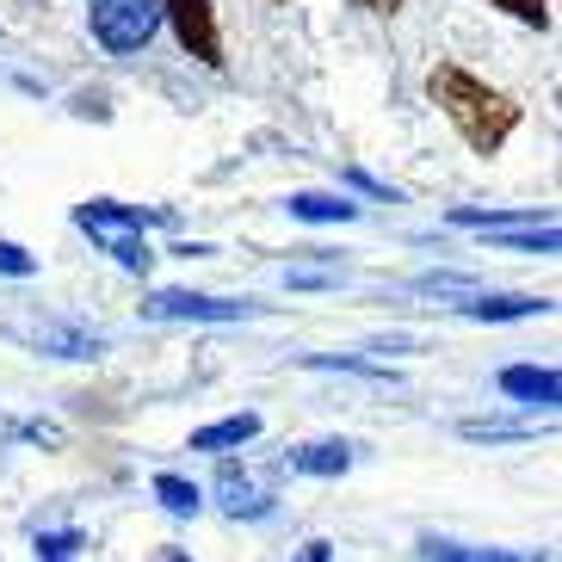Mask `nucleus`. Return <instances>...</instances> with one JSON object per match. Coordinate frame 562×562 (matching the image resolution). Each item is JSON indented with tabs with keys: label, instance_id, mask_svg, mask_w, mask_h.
Returning <instances> with one entry per match:
<instances>
[{
	"label": "nucleus",
	"instance_id": "9d476101",
	"mask_svg": "<svg viewBox=\"0 0 562 562\" xmlns=\"http://www.w3.org/2000/svg\"><path fill=\"white\" fill-rule=\"evenodd\" d=\"M463 315H470V322H526V315H544L550 303L544 297H519V291H513V297H470V303H458Z\"/></svg>",
	"mask_w": 562,
	"mask_h": 562
},
{
	"label": "nucleus",
	"instance_id": "0eeeda50",
	"mask_svg": "<svg viewBox=\"0 0 562 562\" xmlns=\"http://www.w3.org/2000/svg\"><path fill=\"white\" fill-rule=\"evenodd\" d=\"M284 463H291L297 476H347V470H352V446H347V439H315V446H297Z\"/></svg>",
	"mask_w": 562,
	"mask_h": 562
},
{
	"label": "nucleus",
	"instance_id": "dca6fc26",
	"mask_svg": "<svg viewBox=\"0 0 562 562\" xmlns=\"http://www.w3.org/2000/svg\"><path fill=\"white\" fill-rule=\"evenodd\" d=\"M495 248H507V254H557V223H544V229H501V235H488Z\"/></svg>",
	"mask_w": 562,
	"mask_h": 562
},
{
	"label": "nucleus",
	"instance_id": "6ab92c4d",
	"mask_svg": "<svg viewBox=\"0 0 562 562\" xmlns=\"http://www.w3.org/2000/svg\"><path fill=\"white\" fill-rule=\"evenodd\" d=\"M501 13H513L519 25H538V32H550V0H495Z\"/></svg>",
	"mask_w": 562,
	"mask_h": 562
},
{
	"label": "nucleus",
	"instance_id": "f03ea898",
	"mask_svg": "<svg viewBox=\"0 0 562 562\" xmlns=\"http://www.w3.org/2000/svg\"><path fill=\"white\" fill-rule=\"evenodd\" d=\"M149 223H173V211H155V204H117V199L75 204V229L93 235V241H100V248L124 266V272H149V266H155L149 241H143V229H149Z\"/></svg>",
	"mask_w": 562,
	"mask_h": 562
},
{
	"label": "nucleus",
	"instance_id": "423d86ee",
	"mask_svg": "<svg viewBox=\"0 0 562 562\" xmlns=\"http://www.w3.org/2000/svg\"><path fill=\"white\" fill-rule=\"evenodd\" d=\"M501 390L519 396V402H544V408H557L562 378L550 371V364H507V371H501Z\"/></svg>",
	"mask_w": 562,
	"mask_h": 562
},
{
	"label": "nucleus",
	"instance_id": "6e6552de",
	"mask_svg": "<svg viewBox=\"0 0 562 562\" xmlns=\"http://www.w3.org/2000/svg\"><path fill=\"white\" fill-rule=\"evenodd\" d=\"M223 513H235V519H266V513H272V495H266L260 482H248L241 476V470H235V463H223Z\"/></svg>",
	"mask_w": 562,
	"mask_h": 562
},
{
	"label": "nucleus",
	"instance_id": "4be33fe9",
	"mask_svg": "<svg viewBox=\"0 0 562 562\" xmlns=\"http://www.w3.org/2000/svg\"><path fill=\"white\" fill-rule=\"evenodd\" d=\"M284 284H303V291H315V284H340V272H328V266H291V272H284Z\"/></svg>",
	"mask_w": 562,
	"mask_h": 562
},
{
	"label": "nucleus",
	"instance_id": "393cba45",
	"mask_svg": "<svg viewBox=\"0 0 562 562\" xmlns=\"http://www.w3.org/2000/svg\"><path fill=\"white\" fill-rule=\"evenodd\" d=\"M359 7H364V13H396L402 0H359Z\"/></svg>",
	"mask_w": 562,
	"mask_h": 562
},
{
	"label": "nucleus",
	"instance_id": "2eb2a0df",
	"mask_svg": "<svg viewBox=\"0 0 562 562\" xmlns=\"http://www.w3.org/2000/svg\"><path fill=\"white\" fill-rule=\"evenodd\" d=\"M155 501H161L173 519H192V513L204 507V495H199V488H192L186 476H155Z\"/></svg>",
	"mask_w": 562,
	"mask_h": 562
},
{
	"label": "nucleus",
	"instance_id": "a878e982",
	"mask_svg": "<svg viewBox=\"0 0 562 562\" xmlns=\"http://www.w3.org/2000/svg\"><path fill=\"white\" fill-rule=\"evenodd\" d=\"M161 562H192V557H161Z\"/></svg>",
	"mask_w": 562,
	"mask_h": 562
},
{
	"label": "nucleus",
	"instance_id": "4468645a",
	"mask_svg": "<svg viewBox=\"0 0 562 562\" xmlns=\"http://www.w3.org/2000/svg\"><path fill=\"white\" fill-rule=\"evenodd\" d=\"M427 562H544V550H526V557H513V550H470V544H427Z\"/></svg>",
	"mask_w": 562,
	"mask_h": 562
},
{
	"label": "nucleus",
	"instance_id": "f3484780",
	"mask_svg": "<svg viewBox=\"0 0 562 562\" xmlns=\"http://www.w3.org/2000/svg\"><path fill=\"white\" fill-rule=\"evenodd\" d=\"M414 291H432V297H470L476 284L463 279V272H420V279H414Z\"/></svg>",
	"mask_w": 562,
	"mask_h": 562
},
{
	"label": "nucleus",
	"instance_id": "9b49d317",
	"mask_svg": "<svg viewBox=\"0 0 562 562\" xmlns=\"http://www.w3.org/2000/svg\"><path fill=\"white\" fill-rule=\"evenodd\" d=\"M25 340H32V347H44V352H56V359H100V340H93V334L56 328V322H44V328H32Z\"/></svg>",
	"mask_w": 562,
	"mask_h": 562
},
{
	"label": "nucleus",
	"instance_id": "b1692460",
	"mask_svg": "<svg viewBox=\"0 0 562 562\" xmlns=\"http://www.w3.org/2000/svg\"><path fill=\"white\" fill-rule=\"evenodd\" d=\"M297 562H334V544L328 538H310V544H303V557Z\"/></svg>",
	"mask_w": 562,
	"mask_h": 562
},
{
	"label": "nucleus",
	"instance_id": "aec40b11",
	"mask_svg": "<svg viewBox=\"0 0 562 562\" xmlns=\"http://www.w3.org/2000/svg\"><path fill=\"white\" fill-rule=\"evenodd\" d=\"M0 272H7V279H32V272H37V254H25L19 241H0Z\"/></svg>",
	"mask_w": 562,
	"mask_h": 562
},
{
	"label": "nucleus",
	"instance_id": "f257e3e1",
	"mask_svg": "<svg viewBox=\"0 0 562 562\" xmlns=\"http://www.w3.org/2000/svg\"><path fill=\"white\" fill-rule=\"evenodd\" d=\"M427 93H432V105L451 117V131H458L476 155H495L501 143L519 131V105H513L507 93H495L488 81H476L463 63H432Z\"/></svg>",
	"mask_w": 562,
	"mask_h": 562
},
{
	"label": "nucleus",
	"instance_id": "7ed1b4c3",
	"mask_svg": "<svg viewBox=\"0 0 562 562\" xmlns=\"http://www.w3.org/2000/svg\"><path fill=\"white\" fill-rule=\"evenodd\" d=\"M87 32L105 56H136L161 32V0H87Z\"/></svg>",
	"mask_w": 562,
	"mask_h": 562
},
{
	"label": "nucleus",
	"instance_id": "20e7f679",
	"mask_svg": "<svg viewBox=\"0 0 562 562\" xmlns=\"http://www.w3.org/2000/svg\"><path fill=\"white\" fill-rule=\"evenodd\" d=\"M161 25H173L180 50L204 68H223V32H216L211 0H161Z\"/></svg>",
	"mask_w": 562,
	"mask_h": 562
},
{
	"label": "nucleus",
	"instance_id": "39448f33",
	"mask_svg": "<svg viewBox=\"0 0 562 562\" xmlns=\"http://www.w3.org/2000/svg\"><path fill=\"white\" fill-rule=\"evenodd\" d=\"M143 315H149V322H241V315H254V303L204 297V291H149V297H143Z\"/></svg>",
	"mask_w": 562,
	"mask_h": 562
},
{
	"label": "nucleus",
	"instance_id": "1a4fd4ad",
	"mask_svg": "<svg viewBox=\"0 0 562 562\" xmlns=\"http://www.w3.org/2000/svg\"><path fill=\"white\" fill-rule=\"evenodd\" d=\"M284 211L297 216V223H352V216H359V204H352L347 192H291V199H284Z\"/></svg>",
	"mask_w": 562,
	"mask_h": 562
},
{
	"label": "nucleus",
	"instance_id": "a211bd4d",
	"mask_svg": "<svg viewBox=\"0 0 562 562\" xmlns=\"http://www.w3.org/2000/svg\"><path fill=\"white\" fill-rule=\"evenodd\" d=\"M81 550V531H50V538H37V562H75Z\"/></svg>",
	"mask_w": 562,
	"mask_h": 562
},
{
	"label": "nucleus",
	"instance_id": "f8f14e48",
	"mask_svg": "<svg viewBox=\"0 0 562 562\" xmlns=\"http://www.w3.org/2000/svg\"><path fill=\"white\" fill-rule=\"evenodd\" d=\"M254 432H260V414H229V420H216V427H199V432H192V451H229V446H248Z\"/></svg>",
	"mask_w": 562,
	"mask_h": 562
},
{
	"label": "nucleus",
	"instance_id": "412c9836",
	"mask_svg": "<svg viewBox=\"0 0 562 562\" xmlns=\"http://www.w3.org/2000/svg\"><path fill=\"white\" fill-rule=\"evenodd\" d=\"M463 439H526V427H513V420H463Z\"/></svg>",
	"mask_w": 562,
	"mask_h": 562
},
{
	"label": "nucleus",
	"instance_id": "ddd939ff",
	"mask_svg": "<svg viewBox=\"0 0 562 562\" xmlns=\"http://www.w3.org/2000/svg\"><path fill=\"white\" fill-rule=\"evenodd\" d=\"M310 371H352V378H371V383H396L390 364H371V359H352V352H310Z\"/></svg>",
	"mask_w": 562,
	"mask_h": 562
},
{
	"label": "nucleus",
	"instance_id": "5701e85b",
	"mask_svg": "<svg viewBox=\"0 0 562 562\" xmlns=\"http://www.w3.org/2000/svg\"><path fill=\"white\" fill-rule=\"evenodd\" d=\"M347 180L359 186V192H371V199H390V204H396V192H390V186H383V180H371V173H359V167H352Z\"/></svg>",
	"mask_w": 562,
	"mask_h": 562
}]
</instances>
